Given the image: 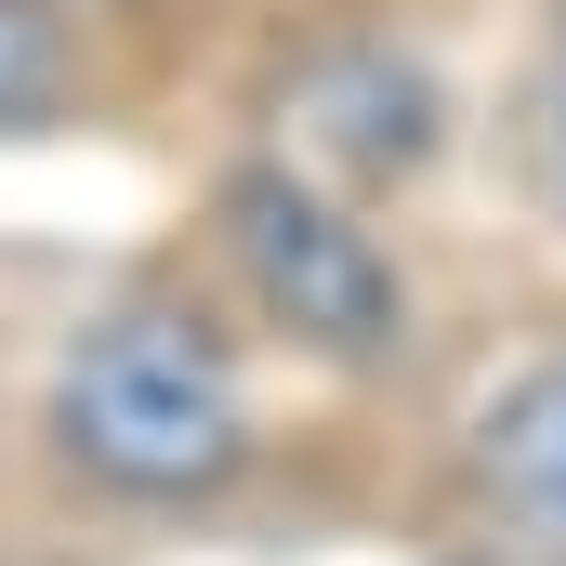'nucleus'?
Listing matches in <instances>:
<instances>
[{
  "label": "nucleus",
  "mask_w": 566,
  "mask_h": 566,
  "mask_svg": "<svg viewBox=\"0 0 566 566\" xmlns=\"http://www.w3.org/2000/svg\"><path fill=\"white\" fill-rule=\"evenodd\" d=\"M211 238H224V277L251 290V316L277 329L290 356L316 369H382L409 343V277L396 251L356 224L343 185H316L303 158H251L211 185Z\"/></svg>",
  "instance_id": "nucleus-2"
},
{
  "label": "nucleus",
  "mask_w": 566,
  "mask_h": 566,
  "mask_svg": "<svg viewBox=\"0 0 566 566\" xmlns=\"http://www.w3.org/2000/svg\"><path fill=\"white\" fill-rule=\"evenodd\" d=\"M53 93H66V27H53V0H0V133L53 119Z\"/></svg>",
  "instance_id": "nucleus-5"
},
{
  "label": "nucleus",
  "mask_w": 566,
  "mask_h": 566,
  "mask_svg": "<svg viewBox=\"0 0 566 566\" xmlns=\"http://www.w3.org/2000/svg\"><path fill=\"white\" fill-rule=\"evenodd\" d=\"M474 488H488L527 541L566 554V356L514 369V382L474 409Z\"/></svg>",
  "instance_id": "nucleus-4"
},
{
  "label": "nucleus",
  "mask_w": 566,
  "mask_h": 566,
  "mask_svg": "<svg viewBox=\"0 0 566 566\" xmlns=\"http://www.w3.org/2000/svg\"><path fill=\"white\" fill-rule=\"evenodd\" d=\"M40 434L106 501H211L251 461V396H238L224 329L185 290H119V303H93L66 329Z\"/></svg>",
  "instance_id": "nucleus-1"
},
{
  "label": "nucleus",
  "mask_w": 566,
  "mask_h": 566,
  "mask_svg": "<svg viewBox=\"0 0 566 566\" xmlns=\"http://www.w3.org/2000/svg\"><path fill=\"white\" fill-rule=\"evenodd\" d=\"M527 185H541V211L566 224V53L527 80Z\"/></svg>",
  "instance_id": "nucleus-6"
},
{
  "label": "nucleus",
  "mask_w": 566,
  "mask_h": 566,
  "mask_svg": "<svg viewBox=\"0 0 566 566\" xmlns=\"http://www.w3.org/2000/svg\"><path fill=\"white\" fill-rule=\"evenodd\" d=\"M434 133H448V106H434V80L409 53H329V66L290 80V158L303 171L343 158L356 185H396V171L434 158Z\"/></svg>",
  "instance_id": "nucleus-3"
}]
</instances>
